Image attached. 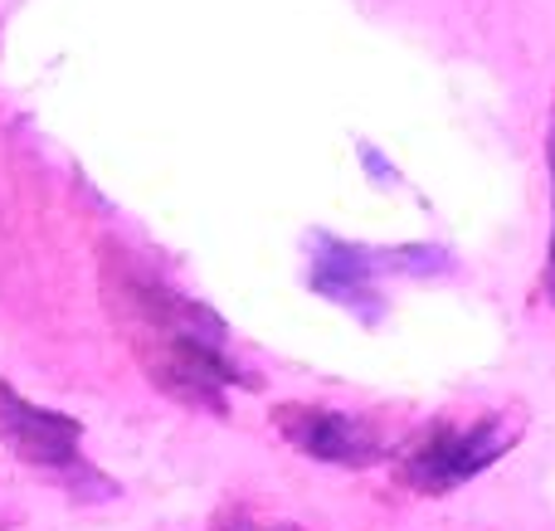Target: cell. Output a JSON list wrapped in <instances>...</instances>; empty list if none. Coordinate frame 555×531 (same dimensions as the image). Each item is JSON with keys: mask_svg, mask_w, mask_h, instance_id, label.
<instances>
[{"mask_svg": "<svg viewBox=\"0 0 555 531\" xmlns=\"http://www.w3.org/2000/svg\"><path fill=\"white\" fill-rule=\"evenodd\" d=\"M103 283L117 322L127 327L146 380L166 400L201 415H230V390H259L263 376L234 357L230 322L210 302L191 298L181 283L132 249H103Z\"/></svg>", "mask_w": 555, "mask_h": 531, "instance_id": "1", "label": "cell"}, {"mask_svg": "<svg viewBox=\"0 0 555 531\" xmlns=\"http://www.w3.org/2000/svg\"><path fill=\"white\" fill-rule=\"evenodd\" d=\"M459 269L449 244H356L332 230H307L302 244V279L317 298L351 312L361 327H380L390 298V279H443Z\"/></svg>", "mask_w": 555, "mask_h": 531, "instance_id": "2", "label": "cell"}, {"mask_svg": "<svg viewBox=\"0 0 555 531\" xmlns=\"http://www.w3.org/2000/svg\"><path fill=\"white\" fill-rule=\"evenodd\" d=\"M527 435L521 410H482V415H434L404 444L390 449V474L414 497H449L498 468Z\"/></svg>", "mask_w": 555, "mask_h": 531, "instance_id": "3", "label": "cell"}, {"mask_svg": "<svg viewBox=\"0 0 555 531\" xmlns=\"http://www.w3.org/2000/svg\"><path fill=\"white\" fill-rule=\"evenodd\" d=\"M0 439L10 444V454H15L20 464L54 478V488H64L74 503H107V497L122 493V483H117L113 474L88 464L83 419L68 415V410L39 405V400L20 396L10 380H0Z\"/></svg>", "mask_w": 555, "mask_h": 531, "instance_id": "4", "label": "cell"}, {"mask_svg": "<svg viewBox=\"0 0 555 531\" xmlns=\"http://www.w3.org/2000/svg\"><path fill=\"white\" fill-rule=\"evenodd\" d=\"M269 425L293 454L332 468H351V474L390 464L395 449L371 415H356V410L341 405H317V400H278L269 410Z\"/></svg>", "mask_w": 555, "mask_h": 531, "instance_id": "5", "label": "cell"}, {"mask_svg": "<svg viewBox=\"0 0 555 531\" xmlns=\"http://www.w3.org/2000/svg\"><path fill=\"white\" fill-rule=\"evenodd\" d=\"M546 171H551V244H546V263H541V293L555 308V103H551V122H546Z\"/></svg>", "mask_w": 555, "mask_h": 531, "instance_id": "6", "label": "cell"}, {"mask_svg": "<svg viewBox=\"0 0 555 531\" xmlns=\"http://www.w3.org/2000/svg\"><path fill=\"white\" fill-rule=\"evenodd\" d=\"M210 531H302V527H297V522H259V517H240V522L220 517Z\"/></svg>", "mask_w": 555, "mask_h": 531, "instance_id": "7", "label": "cell"}, {"mask_svg": "<svg viewBox=\"0 0 555 531\" xmlns=\"http://www.w3.org/2000/svg\"><path fill=\"white\" fill-rule=\"evenodd\" d=\"M361 161H365V171H371L375 181H385V185H395V181H400V176H395V166L385 161V156L375 152V146H365V142H361Z\"/></svg>", "mask_w": 555, "mask_h": 531, "instance_id": "8", "label": "cell"}]
</instances>
